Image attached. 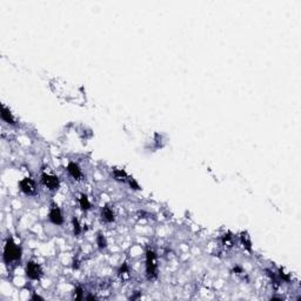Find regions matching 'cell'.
Listing matches in <instances>:
<instances>
[{
	"label": "cell",
	"instance_id": "obj_6",
	"mask_svg": "<svg viewBox=\"0 0 301 301\" xmlns=\"http://www.w3.org/2000/svg\"><path fill=\"white\" fill-rule=\"evenodd\" d=\"M50 220L54 224V225H61L62 221H64V218H62V214H61L60 209L58 207L53 206L50 211Z\"/></svg>",
	"mask_w": 301,
	"mask_h": 301
},
{
	"label": "cell",
	"instance_id": "obj_12",
	"mask_svg": "<svg viewBox=\"0 0 301 301\" xmlns=\"http://www.w3.org/2000/svg\"><path fill=\"white\" fill-rule=\"evenodd\" d=\"M241 242L244 244V246H246V248L247 249H251V245H252V242H251V240H249L248 235L247 234H245V233L241 234Z\"/></svg>",
	"mask_w": 301,
	"mask_h": 301
},
{
	"label": "cell",
	"instance_id": "obj_9",
	"mask_svg": "<svg viewBox=\"0 0 301 301\" xmlns=\"http://www.w3.org/2000/svg\"><path fill=\"white\" fill-rule=\"evenodd\" d=\"M101 216L106 222H113L114 221V213L109 207H105L101 212Z\"/></svg>",
	"mask_w": 301,
	"mask_h": 301
},
{
	"label": "cell",
	"instance_id": "obj_3",
	"mask_svg": "<svg viewBox=\"0 0 301 301\" xmlns=\"http://www.w3.org/2000/svg\"><path fill=\"white\" fill-rule=\"evenodd\" d=\"M26 274H27V277H29V279L37 280V279H39L40 275H41V268H40V266H39L38 263L31 261V262H28L27 266H26Z\"/></svg>",
	"mask_w": 301,
	"mask_h": 301
},
{
	"label": "cell",
	"instance_id": "obj_14",
	"mask_svg": "<svg viewBox=\"0 0 301 301\" xmlns=\"http://www.w3.org/2000/svg\"><path fill=\"white\" fill-rule=\"evenodd\" d=\"M73 226H74V234L75 235H79L80 233H81V228H80V225H79V221H78V219H73Z\"/></svg>",
	"mask_w": 301,
	"mask_h": 301
},
{
	"label": "cell",
	"instance_id": "obj_10",
	"mask_svg": "<svg viewBox=\"0 0 301 301\" xmlns=\"http://www.w3.org/2000/svg\"><path fill=\"white\" fill-rule=\"evenodd\" d=\"M79 203H80V207H81L84 211H87V209L91 208V202L88 201V198L86 197L85 194H82V195L80 197Z\"/></svg>",
	"mask_w": 301,
	"mask_h": 301
},
{
	"label": "cell",
	"instance_id": "obj_1",
	"mask_svg": "<svg viewBox=\"0 0 301 301\" xmlns=\"http://www.w3.org/2000/svg\"><path fill=\"white\" fill-rule=\"evenodd\" d=\"M21 256V249L13 242L12 239H8L4 248V261L9 263L11 261L18 260Z\"/></svg>",
	"mask_w": 301,
	"mask_h": 301
},
{
	"label": "cell",
	"instance_id": "obj_11",
	"mask_svg": "<svg viewBox=\"0 0 301 301\" xmlns=\"http://www.w3.org/2000/svg\"><path fill=\"white\" fill-rule=\"evenodd\" d=\"M114 177L117 180H125V178H127L126 173L122 169H114Z\"/></svg>",
	"mask_w": 301,
	"mask_h": 301
},
{
	"label": "cell",
	"instance_id": "obj_19",
	"mask_svg": "<svg viewBox=\"0 0 301 301\" xmlns=\"http://www.w3.org/2000/svg\"><path fill=\"white\" fill-rule=\"evenodd\" d=\"M32 299H33V300H42V298H41V296H39V295H33Z\"/></svg>",
	"mask_w": 301,
	"mask_h": 301
},
{
	"label": "cell",
	"instance_id": "obj_5",
	"mask_svg": "<svg viewBox=\"0 0 301 301\" xmlns=\"http://www.w3.org/2000/svg\"><path fill=\"white\" fill-rule=\"evenodd\" d=\"M41 180L42 182H44V185H45L47 188H50V189H56L58 186H59V180H58V178L54 177V175H51V174L44 173L41 175Z\"/></svg>",
	"mask_w": 301,
	"mask_h": 301
},
{
	"label": "cell",
	"instance_id": "obj_20",
	"mask_svg": "<svg viewBox=\"0 0 301 301\" xmlns=\"http://www.w3.org/2000/svg\"><path fill=\"white\" fill-rule=\"evenodd\" d=\"M86 299H88V300H91V299H95V296H93V295H88Z\"/></svg>",
	"mask_w": 301,
	"mask_h": 301
},
{
	"label": "cell",
	"instance_id": "obj_2",
	"mask_svg": "<svg viewBox=\"0 0 301 301\" xmlns=\"http://www.w3.org/2000/svg\"><path fill=\"white\" fill-rule=\"evenodd\" d=\"M146 274L148 279H154L156 277V259L152 249H147L146 252Z\"/></svg>",
	"mask_w": 301,
	"mask_h": 301
},
{
	"label": "cell",
	"instance_id": "obj_18",
	"mask_svg": "<svg viewBox=\"0 0 301 301\" xmlns=\"http://www.w3.org/2000/svg\"><path fill=\"white\" fill-rule=\"evenodd\" d=\"M125 272H127V266L126 265H124L121 267V269H120V274H122V273H125Z\"/></svg>",
	"mask_w": 301,
	"mask_h": 301
},
{
	"label": "cell",
	"instance_id": "obj_17",
	"mask_svg": "<svg viewBox=\"0 0 301 301\" xmlns=\"http://www.w3.org/2000/svg\"><path fill=\"white\" fill-rule=\"evenodd\" d=\"M280 277H281L282 279L285 280V281H289V277H288V275H286L285 273L282 272V269H280Z\"/></svg>",
	"mask_w": 301,
	"mask_h": 301
},
{
	"label": "cell",
	"instance_id": "obj_16",
	"mask_svg": "<svg viewBox=\"0 0 301 301\" xmlns=\"http://www.w3.org/2000/svg\"><path fill=\"white\" fill-rule=\"evenodd\" d=\"M129 185H131V187L133 188V189H140L139 185L135 182V180H134V179H129Z\"/></svg>",
	"mask_w": 301,
	"mask_h": 301
},
{
	"label": "cell",
	"instance_id": "obj_7",
	"mask_svg": "<svg viewBox=\"0 0 301 301\" xmlns=\"http://www.w3.org/2000/svg\"><path fill=\"white\" fill-rule=\"evenodd\" d=\"M67 171L72 178H74L75 180H80V178L82 177V173H81V169L78 165L75 162H70L68 166H67Z\"/></svg>",
	"mask_w": 301,
	"mask_h": 301
},
{
	"label": "cell",
	"instance_id": "obj_13",
	"mask_svg": "<svg viewBox=\"0 0 301 301\" xmlns=\"http://www.w3.org/2000/svg\"><path fill=\"white\" fill-rule=\"evenodd\" d=\"M97 244H98V246L100 248H105V247H106V239L103 238V235L99 234L98 236H97Z\"/></svg>",
	"mask_w": 301,
	"mask_h": 301
},
{
	"label": "cell",
	"instance_id": "obj_4",
	"mask_svg": "<svg viewBox=\"0 0 301 301\" xmlns=\"http://www.w3.org/2000/svg\"><path fill=\"white\" fill-rule=\"evenodd\" d=\"M19 187L25 194H33L35 192V183L31 178H25L19 182Z\"/></svg>",
	"mask_w": 301,
	"mask_h": 301
},
{
	"label": "cell",
	"instance_id": "obj_15",
	"mask_svg": "<svg viewBox=\"0 0 301 301\" xmlns=\"http://www.w3.org/2000/svg\"><path fill=\"white\" fill-rule=\"evenodd\" d=\"M74 298L77 299V300H81V299H82V289H81L80 287H78V288L75 289Z\"/></svg>",
	"mask_w": 301,
	"mask_h": 301
},
{
	"label": "cell",
	"instance_id": "obj_8",
	"mask_svg": "<svg viewBox=\"0 0 301 301\" xmlns=\"http://www.w3.org/2000/svg\"><path fill=\"white\" fill-rule=\"evenodd\" d=\"M1 119H3L4 121L7 122V124H11V125H14V124H15V120H14L12 113L9 112V109H7L4 105L1 106Z\"/></svg>",
	"mask_w": 301,
	"mask_h": 301
}]
</instances>
